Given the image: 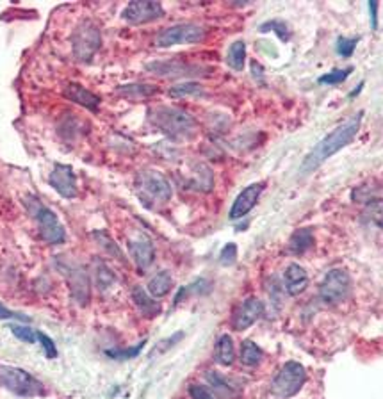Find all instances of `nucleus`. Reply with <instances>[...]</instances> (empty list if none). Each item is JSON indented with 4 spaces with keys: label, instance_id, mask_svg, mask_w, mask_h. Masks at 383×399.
<instances>
[{
    "label": "nucleus",
    "instance_id": "1",
    "mask_svg": "<svg viewBox=\"0 0 383 399\" xmlns=\"http://www.w3.org/2000/svg\"><path fill=\"white\" fill-rule=\"evenodd\" d=\"M360 122L362 112H358L357 116L344 122L343 125H338L337 129L328 134L324 139H321L312 152L307 156V159L303 161L302 170L305 171V173H310V171H314L316 168H319L324 161L330 159L331 156H335L338 150H343L344 146H348V144L353 141V137L357 136L358 129H360Z\"/></svg>",
    "mask_w": 383,
    "mask_h": 399
},
{
    "label": "nucleus",
    "instance_id": "2",
    "mask_svg": "<svg viewBox=\"0 0 383 399\" xmlns=\"http://www.w3.org/2000/svg\"><path fill=\"white\" fill-rule=\"evenodd\" d=\"M150 122L173 139H187L196 134V122L189 112L179 108L159 105L150 111Z\"/></svg>",
    "mask_w": 383,
    "mask_h": 399
},
{
    "label": "nucleus",
    "instance_id": "3",
    "mask_svg": "<svg viewBox=\"0 0 383 399\" xmlns=\"http://www.w3.org/2000/svg\"><path fill=\"white\" fill-rule=\"evenodd\" d=\"M100 45L102 34L97 23L86 18L75 27L73 34H71V50H73L75 59L81 63H90L95 54L98 52Z\"/></svg>",
    "mask_w": 383,
    "mask_h": 399
},
{
    "label": "nucleus",
    "instance_id": "4",
    "mask_svg": "<svg viewBox=\"0 0 383 399\" xmlns=\"http://www.w3.org/2000/svg\"><path fill=\"white\" fill-rule=\"evenodd\" d=\"M0 385L20 398H33V395L43 394L41 381L20 367L0 366Z\"/></svg>",
    "mask_w": 383,
    "mask_h": 399
},
{
    "label": "nucleus",
    "instance_id": "5",
    "mask_svg": "<svg viewBox=\"0 0 383 399\" xmlns=\"http://www.w3.org/2000/svg\"><path fill=\"white\" fill-rule=\"evenodd\" d=\"M307 381V371L302 364L287 362L271 383V392L280 399H289L302 391Z\"/></svg>",
    "mask_w": 383,
    "mask_h": 399
},
{
    "label": "nucleus",
    "instance_id": "6",
    "mask_svg": "<svg viewBox=\"0 0 383 399\" xmlns=\"http://www.w3.org/2000/svg\"><path fill=\"white\" fill-rule=\"evenodd\" d=\"M136 184L143 198L152 200L157 204H164L172 198V184L157 170H143L136 178Z\"/></svg>",
    "mask_w": 383,
    "mask_h": 399
},
{
    "label": "nucleus",
    "instance_id": "7",
    "mask_svg": "<svg viewBox=\"0 0 383 399\" xmlns=\"http://www.w3.org/2000/svg\"><path fill=\"white\" fill-rule=\"evenodd\" d=\"M205 37V29L194 23H179V25L167 27L160 30L155 37L157 47H173V45H194L200 43Z\"/></svg>",
    "mask_w": 383,
    "mask_h": 399
},
{
    "label": "nucleus",
    "instance_id": "8",
    "mask_svg": "<svg viewBox=\"0 0 383 399\" xmlns=\"http://www.w3.org/2000/svg\"><path fill=\"white\" fill-rule=\"evenodd\" d=\"M351 291V278L346 271L334 270L324 277L321 284L319 294L326 303H341L350 296Z\"/></svg>",
    "mask_w": 383,
    "mask_h": 399
},
{
    "label": "nucleus",
    "instance_id": "9",
    "mask_svg": "<svg viewBox=\"0 0 383 399\" xmlns=\"http://www.w3.org/2000/svg\"><path fill=\"white\" fill-rule=\"evenodd\" d=\"M34 216H36L37 226H40L41 239L45 241V243L63 244L66 241V232H64L63 225H61L57 216L50 209L37 205L36 211H34Z\"/></svg>",
    "mask_w": 383,
    "mask_h": 399
},
{
    "label": "nucleus",
    "instance_id": "10",
    "mask_svg": "<svg viewBox=\"0 0 383 399\" xmlns=\"http://www.w3.org/2000/svg\"><path fill=\"white\" fill-rule=\"evenodd\" d=\"M163 16V6L159 2H153V0H134L123 9V18L132 25H143V23L153 22V20H159Z\"/></svg>",
    "mask_w": 383,
    "mask_h": 399
},
{
    "label": "nucleus",
    "instance_id": "11",
    "mask_svg": "<svg viewBox=\"0 0 383 399\" xmlns=\"http://www.w3.org/2000/svg\"><path fill=\"white\" fill-rule=\"evenodd\" d=\"M49 182L63 198H75L77 196V178H75L71 166H68V164H56L54 170L50 171Z\"/></svg>",
    "mask_w": 383,
    "mask_h": 399
},
{
    "label": "nucleus",
    "instance_id": "12",
    "mask_svg": "<svg viewBox=\"0 0 383 399\" xmlns=\"http://www.w3.org/2000/svg\"><path fill=\"white\" fill-rule=\"evenodd\" d=\"M262 191H264V184H262V182H257V184H252L242 189L230 209V219L244 218V216L257 205Z\"/></svg>",
    "mask_w": 383,
    "mask_h": 399
},
{
    "label": "nucleus",
    "instance_id": "13",
    "mask_svg": "<svg viewBox=\"0 0 383 399\" xmlns=\"http://www.w3.org/2000/svg\"><path fill=\"white\" fill-rule=\"evenodd\" d=\"M262 312H264V305H262L261 299L257 298L244 299V301L237 307V311H235L234 319H232V325H234V328L239 330V332L249 328L253 323L261 318Z\"/></svg>",
    "mask_w": 383,
    "mask_h": 399
},
{
    "label": "nucleus",
    "instance_id": "14",
    "mask_svg": "<svg viewBox=\"0 0 383 399\" xmlns=\"http://www.w3.org/2000/svg\"><path fill=\"white\" fill-rule=\"evenodd\" d=\"M129 252H131V257L136 262V266H138V270H146V267L152 266L153 259H155V248H153L152 241L148 237L139 236L136 239H131Z\"/></svg>",
    "mask_w": 383,
    "mask_h": 399
},
{
    "label": "nucleus",
    "instance_id": "15",
    "mask_svg": "<svg viewBox=\"0 0 383 399\" xmlns=\"http://www.w3.org/2000/svg\"><path fill=\"white\" fill-rule=\"evenodd\" d=\"M64 273H66L68 277L71 296H73L81 305H86L88 299H90V280H88L86 273H84L81 267L73 266V264H68Z\"/></svg>",
    "mask_w": 383,
    "mask_h": 399
},
{
    "label": "nucleus",
    "instance_id": "16",
    "mask_svg": "<svg viewBox=\"0 0 383 399\" xmlns=\"http://www.w3.org/2000/svg\"><path fill=\"white\" fill-rule=\"evenodd\" d=\"M146 70H148L150 74L160 75V77H182V75L198 74L200 68L175 59V61H155V63L146 64Z\"/></svg>",
    "mask_w": 383,
    "mask_h": 399
},
{
    "label": "nucleus",
    "instance_id": "17",
    "mask_svg": "<svg viewBox=\"0 0 383 399\" xmlns=\"http://www.w3.org/2000/svg\"><path fill=\"white\" fill-rule=\"evenodd\" d=\"M64 96L71 100V102H75V104L90 109V111H98V105H100V98L95 93H91L90 89L84 88V86L77 84V82H70L64 88Z\"/></svg>",
    "mask_w": 383,
    "mask_h": 399
},
{
    "label": "nucleus",
    "instance_id": "18",
    "mask_svg": "<svg viewBox=\"0 0 383 399\" xmlns=\"http://www.w3.org/2000/svg\"><path fill=\"white\" fill-rule=\"evenodd\" d=\"M283 285H285V291L289 294H302L309 285V274L300 264H289L285 274H283Z\"/></svg>",
    "mask_w": 383,
    "mask_h": 399
},
{
    "label": "nucleus",
    "instance_id": "19",
    "mask_svg": "<svg viewBox=\"0 0 383 399\" xmlns=\"http://www.w3.org/2000/svg\"><path fill=\"white\" fill-rule=\"evenodd\" d=\"M132 299H134L136 307H138L139 311H141V314L146 316V318H155L160 312V305L157 303V299H153L152 296H150L145 289L139 287V285H136V287L132 289Z\"/></svg>",
    "mask_w": 383,
    "mask_h": 399
},
{
    "label": "nucleus",
    "instance_id": "20",
    "mask_svg": "<svg viewBox=\"0 0 383 399\" xmlns=\"http://www.w3.org/2000/svg\"><path fill=\"white\" fill-rule=\"evenodd\" d=\"M214 359L221 366H232L235 360V347L234 340L230 335H221L218 339L216 347H214Z\"/></svg>",
    "mask_w": 383,
    "mask_h": 399
},
{
    "label": "nucleus",
    "instance_id": "21",
    "mask_svg": "<svg viewBox=\"0 0 383 399\" xmlns=\"http://www.w3.org/2000/svg\"><path fill=\"white\" fill-rule=\"evenodd\" d=\"M173 287V278L167 271H159L157 274H153L148 282V294L152 298H163L167 292L172 291Z\"/></svg>",
    "mask_w": 383,
    "mask_h": 399
},
{
    "label": "nucleus",
    "instance_id": "22",
    "mask_svg": "<svg viewBox=\"0 0 383 399\" xmlns=\"http://www.w3.org/2000/svg\"><path fill=\"white\" fill-rule=\"evenodd\" d=\"M314 244V233L310 229H302L297 230L293 237H290V243H289V250L296 255L300 253H305L310 246Z\"/></svg>",
    "mask_w": 383,
    "mask_h": 399
},
{
    "label": "nucleus",
    "instance_id": "23",
    "mask_svg": "<svg viewBox=\"0 0 383 399\" xmlns=\"http://www.w3.org/2000/svg\"><path fill=\"white\" fill-rule=\"evenodd\" d=\"M118 93L125 98H131V100H143V98H148V96L155 95L157 88L150 84H126V86H119Z\"/></svg>",
    "mask_w": 383,
    "mask_h": 399
},
{
    "label": "nucleus",
    "instance_id": "24",
    "mask_svg": "<svg viewBox=\"0 0 383 399\" xmlns=\"http://www.w3.org/2000/svg\"><path fill=\"white\" fill-rule=\"evenodd\" d=\"M244 61H246V45L244 41H234L228 48L227 54V63L228 66L234 68L235 71H241L244 68Z\"/></svg>",
    "mask_w": 383,
    "mask_h": 399
},
{
    "label": "nucleus",
    "instance_id": "25",
    "mask_svg": "<svg viewBox=\"0 0 383 399\" xmlns=\"http://www.w3.org/2000/svg\"><path fill=\"white\" fill-rule=\"evenodd\" d=\"M241 362L248 367H255L262 360V349L253 342V340H244L241 346Z\"/></svg>",
    "mask_w": 383,
    "mask_h": 399
},
{
    "label": "nucleus",
    "instance_id": "26",
    "mask_svg": "<svg viewBox=\"0 0 383 399\" xmlns=\"http://www.w3.org/2000/svg\"><path fill=\"white\" fill-rule=\"evenodd\" d=\"M364 218L367 219L371 225L383 229V198H375L365 205Z\"/></svg>",
    "mask_w": 383,
    "mask_h": 399
},
{
    "label": "nucleus",
    "instance_id": "27",
    "mask_svg": "<svg viewBox=\"0 0 383 399\" xmlns=\"http://www.w3.org/2000/svg\"><path fill=\"white\" fill-rule=\"evenodd\" d=\"M167 95L172 98H187V96H201L204 95V88L198 82H184V84L173 86Z\"/></svg>",
    "mask_w": 383,
    "mask_h": 399
},
{
    "label": "nucleus",
    "instance_id": "28",
    "mask_svg": "<svg viewBox=\"0 0 383 399\" xmlns=\"http://www.w3.org/2000/svg\"><path fill=\"white\" fill-rule=\"evenodd\" d=\"M93 237H95V241H97V243H98V246L104 248V250L109 253V255L116 257V259H119V260H123L122 250H119L118 244H116L114 241H112V237L109 236L107 232H102V230H98V232L93 233Z\"/></svg>",
    "mask_w": 383,
    "mask_h": 399
},
{
    "label": "nucleus",
    "instance_id": "29",
    "mask_svg": "<svg viewBox=\"0 0 383 399\" xmlns=\"http://www.w3.org/2000/svg\"><path fill=\"white\" fill-rule=\"evenodd\" d=\"M207 380H208V383L216 388V391L220 392L221 395H232V394H234V387L228 383L227 378L221 376V374L216 373V371H211V373H207Z\"/></svg>",
    "mask_w": 383,
    "mask_h": 399
},
{
    "label": "nucleus",
    "instance_id": "30",
    "mask_svg": "<svg viewBox=\"0 0 383 399\" xmlns=\"http://www.w3.org/2000/svg\"><path fill=\"white\" fill-rule=\"evenodd\" d=\"M95 278H97V285L102 289V291L107 287H111V285L114 284V274H112V271L109 270L104 262H97Z\"/></svg>",
    "mask_w": 383,
    "mask_h": 399
},
{
    "label": "nucleus",
    "instance_id": "31",
    "mask_svg": "<svg viewBox=\"0 0 383 399\" xmlns=\"http://www.w3.org/2000/svg\"><path fill=\"white\" fill-rule=\"evenodd\" d=\"M353 71V68H346V70H335V71H330V74L323 75V77L319 79L321 84H341L343 81H346L348 77H350V74Z\"/></svg>",
    "mask_w": 383,
    "mask_h": 399
},
{
    "label": "nucleus",
    "instance_id": "32",
    "mask_svg": "<svg viewBox=\"0 0 383 399\" xmlns=\"http://www.w3.org/2000/svg\"><path fill=\"white\" fill-rule=\"evenodd\" d=\"M11 332H13V335L18 337V339L23 340V342L34 344L37 340V332H34V330L29 328V326L11 325Z\"/></svg>",
    "mask_w": 383,
    "mask_h": 399
},
{
    "label": "nucleus",
    "instance_id": "33",
    "mask_svg": "<svg viewBox=\"0 0 383 399\" xmlns=\"http://www.w3.org/2000/svg\"><path fill=\"white\" fill-rule=\"evenodd\" d=\"M357 43H358L357 37H353V40H350V37H341V40L337 41V52L343 57H350L351 54L355 52Z\"/></svg>",
    "mask_w": 383,
    "mask_h": 399
},
{
    "label": "nucleus",
    "instance_id": "34",
    "mask_svg": "<svg viewBox=\"0 0 383 399\" xmlns=\"http://www.w3.org/2000/svg\"><path fill=\"white\" fill-rule=\"evenodd\" d=\"M37 340H40V344L43 346V349H45L47 359H56L57 349H56V344H54V340L50 339L49 335H45L43 332H37Z\"/></svg>",
    "mask_w": 383,
    "mask_h": 399
},
{
    "label": "nucleus",
    "instance_id": "35",
    "mask_svg": "<svg viewBox=\"0 0 383 399\" xmlns=\"http://www.w3.org/2000/svg\"><path fill=\"white\" fill-rule=\"evenodd\" d=\"M145 346V342H141L139 346L136 347H131V349H118V352H107V355L111 357V359H134L136 355H139V352H141V347Z\"/></svg>",
    "mask_w": 383,
    "mask_h": 399
},
{
    "label": "nucleus",
    "instance_id": "36",
    "mask_svg": "<svg viewBox=\"0 0 383 399\" xmlns=\"http://www.w3.org/2000/svg\"><path fill=\"white\" fill-rule=\"evenodd\" d=\"M189 395L193 399H216V395L212 394L211 391H208L205 385H198V383H194V385H191L189 387Z\"/></svg>",
    "mask_w": 383,
    "mask_h": 399
},
{
    "label": "nucleus",
    "instance_id": "37",
    "mask_svg": "<svg viewBox=\"0 0 383 399\" xmlns=\"http://www.w3.org/2000/svg\"><path fill=\"white\" fill-rule=\"evenodd\" d=\"M235 257H237V246H235L234 243H230L223 248L220 260L223 266H230V264L235 262Z\"/></svg>",
    "mask_w": 383,
    "mask_h": 399
},
{
    "label": "nucleus",
    "instance_id": "38",
    "mask_svg": "<svg viewBox=\"0 0 383 399\" xmlns=\"http://www.w3.org/2000/svg\"><path fill=\"white\" fill-rule=\"evenodd\" d=\"M0 319H18V321H30L27 316L23 314H18V312H13L9 311L8 307H4V305L0 303Z\"/></svg>",
    "mask_w": 383,
    "mask_h": 399
},
{
    "label": "nucleus",
    "instance_id": "39",
    "mask_svg": "<svg viewBox=\"0 0 383 399\" xmlns=\"http://www.w3.org/2000/svg\"><path fill=\"white\" fill-rule=\"evenodd\" d=\"M369 9H371V25L372 29L378 27V20H376V9H378V4L376 2H369Z\"/></svg>",
    "mask_w": 383,
    "mask_h": 399
}]
</instances>
